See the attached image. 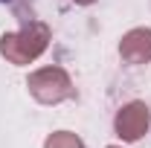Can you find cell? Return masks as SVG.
Segmentation results:
<instances>
[{
    "mask_svg": "<svg viewBox=\"0 0 151 148\" xmlns=\"http://www.w3.org/2000/svg\"><path fill=\"white\" fill-rule=\"evenodd\" d=\"M148 125V111H145V105H139V102H134L128 105L125 111L116 116V131H119V137H125V139H137L142 131Z\"/></svg>",
    "mask_w": 151,
    "mask_h": 148,
    "instance_id": "6da1fadb",
    "label": "cell"
},
{
    "mask_svg": "<svg viewBox=\"0 0 151 148\" xmlns=\"http://www.w3.org/2000/svg\"><path fill=\"white\" fill-rule=\"evenodd\" d=\"M122 47H139V52H131V50H122L131 61H142V58H151V32L148 29H137L122 41Z\"/></svg>",
    "mask_w": 151,
    "mask_h": 148,
    "instance_id": "7a4b0ae2",
    "label": "cell"
}]
</instances>
